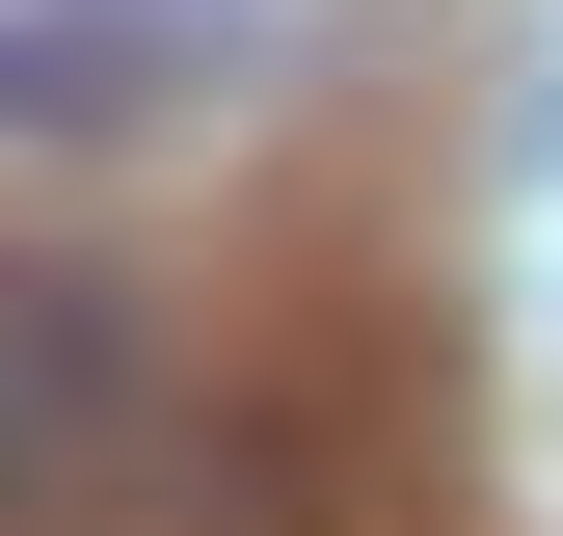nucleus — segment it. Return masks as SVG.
<instances>
[{"label": "nucleus", "instance_id": "nucleus-1", "mask_svg": "<svg viewBox=\"0 0 563 536\" xmlns=\"http://www.w3.org/2000/svg\"><path fill=\"white\" fill-rule=\"evenodd\" d=\"M81 429H108V295L27 268V483H81Z\"/></svg>", "mask_w": 563, "mask_h": 536}]
</instances>
